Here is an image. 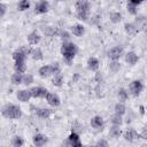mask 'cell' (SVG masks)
Instances as JSON below:
<instances>
[{
    "mask_svg": "<svg viewBox=\"0 0 147 147\" xmlns=\"http://www.w3.org/2000/svg\"><path fill=\"white\" fill-rule=\"evenodd\" d=\"M28 53H30L29 49H26L25 47H21L17 51H15L13 53V59L15 61V70L17 72L23 74L26 70V64H25V59L28 56Z\"/></svg>",
    "mask_w": 147,
    "mask_h": 147,
    "instance_id": "obj_1",
    "label": "cell"
},
{
    "mask_svg": "<svg viewBox=\"0 0 147 147\" xmlns=\"http://www.w3.org/2000/svg\"><path fill=\"white\" fill-rule=\"evenodd\" d=\"M61 54L63 56V60L68 64H70L77 54V46L71 41H63L61 46Z\"/></svg>",
    "mask_w": 147,
    "mask_h": 147,
    "instance_id": "obj_2",
    "label": "cell"
},
{
    "mask_svg": "<svg viewBox=\"0 0 147 147\" xmlns=\"http://www.w3.org/2000/svg\"><path fill=\"white\" fill-rule=\"evenodd\" d=\"M2 116L6 117V118H9V119H17L22 116V110L18 106L16 105H11V103H8L3 108H2V111H1Z\"/></svg>",
    "mask_w": 147,
    "mask_h": 147,
    "instance_id": "obj_3",
    "label": "cell"
},
{
    "mask_svg": "<svg viewBox=\"0 0 147 147\" xmlns=\"http://www.w3.org/2000/svg\"><path fill=\"white\" fill-rule=\"evenodd\" d=\"M77 17L82 21H87L90 14V2L87 0H78L76 2Z\"/></svg>",
    "mask_w": 147,
    "mask_h": 147,
    "instance_id": "obj_4",
    "label": "cell"
},
{
    "mask_svg": "<svg viewBox=\"0 0 147 147\" xmlns=\"http://www.w3.org/2000/svg\"><path fill=\"white\" fill-rule=\"evenodd\" d=\"M57 71H60L59 64H57V63H53V64H48V65L41 67V68L39 69L38 74H39L40 77L46 78V77H48V76H51V75H55Z\"/></svg>",
    "mask_w": 147,
    "mask_h": 147,
    "instance_id": "obj_5",
    "label": "cell"
},
{
    "mask_svg": "<svg viewBox=\"0 0 147 147\" xmlns=\"http://www.w3.org/2000/svg\"><path fill=\"white\" fill-rule=\"evenodd\" d=\"M142 91V83L140 80H133L129 85V92L133 96H138Z\"/></svg>",
    "mask_w": 147,
    "mask_h": 147,
    "instance_id": "obj_6",
    "label": "cell"
},
{
    "mask_svg": "<svg viewBox=\"0 0 147 147\" xmlns=\"http://www.w3.org/2000/svg\"><path fill=\"white\" fill-rule=\"evenodd\" d=\"M65 144L69 145V146H72V147H80V146H82V142H80V140H79L78 133L75 132V131H72V132L70 133V136L68 137V140H67Z\"/></svg>",
    "mask_w": 147,
    "mask_h": 147,
    "instance_id": "obj_7",
    "label": "cell"
},
{
    "mask_svg": "<svg viewBox=\"0 0 147 147\" xmlns=\"http://www.w3.org/2000/svg\"><path fill=\"white\" fill-rule=\"evenodd\" d=\"M123 54V48L121 46H115L108 52V57L113 61H117Z\"/></svg>",
    "mask_w": 147,
    "mask_h": 147,
    "instance_id": "obj_8",
    "label": "cell"
},
{
    "mask_svg": "<svg viewBox=\"0 0 147 147\" xmlns=\"http://www.w3.org/2000/svg\"><path fill=\"white\" fill-rule=\"evenodd\" d=\"M30 92L33 98H46V95L48 93V91L41 86H34L30 90Z\"/></svg>",
    "mask_w": 147,
    "mask_h": 147,
    "instance_id": "obj_9",
    "label": "cell"
},
{
    "mask_svg": "<svg viewBox=\"0 0 147 147\" xmlns=\"http://www.w3.org/2000/svg\"><path fill=\"white\" fill-rule=\"evenodd\" d=\"M49 9V3L46 1V0H40L39 2L36 3L34 6V11L37 14H44V13H47Z\"/></svg>",
    "mask_w": 147,
    "mask_h": 147,
    "instance_id": "obj_10",
    "label": "cell"
},
{
    "mask_svg": "<svg viewBox=\"0 0 147 147\" xmlns=\"http://www.w3.org/2000/svg\"><path fill=\"white\" fill-rule=\"evenodd\" d=\"M45 99H46V101L48 102V105H51L52 107H57V106L60 105V98H59V95L55 94V93L48 92Z\"/></svg>",
    "mask_w": 147,
    "mask_h": 147,
    "instance_id": "obj_11",
    "label": "cell"
},
{
    "mask_svg": "<svg viewBox=\"0 0 147 147\" xmlns=\"http://www.w3.org/2000/svg\"><path fill=\"white\" fill-rule=\"evenodd\" d=\"M139 137H140V136L138 134V132H137L136 130H133V129H129V130H126L125 133H124V139H125L126 141H130V142L137 140Z\"/></svg>",
    "mask_w": 147,
    "mask_h": 147,
    "instance_id": "obj_12",
    "label": "cell"
},
{
    "mask_svg": "<svg viewBox=\"0 0 147 147\" xmlns=\"http://www.w3.org/2000/svg\"><path fill=\"white\" fill-rule=\"evenodd\" d=\"M103 124H105V122H103V118H102L101 116H94V117H92V119H91V126H92L93 129L101 130V129L103 127Z\"/></svg>",
    "mask_w": 147,
    "mask_h": 147,
    "instance_id": "obj_13",
    "label": "cell"
},
{
    "mask_svg": "<svg viewBox=\"0 0 147 147\" xmlns=\"http://www.w3.org/2000/svg\"><path fill=\"white\" fill-rule=\"evenodd\" d=\"M46 142H47V137H46V136H44V134H41V133L34 134V137H33V145H34V146L41 147V146H44Z\"/></svg>",
    "mask_w": 147,
    "mask_h": 147,
    "instance_id": "obj_14",
    "label": "cell"
},
{
    "mask_svg": "<svg viewBox=\"0 0 147 147\" xmlns=\"http://www.w3.org/2000/svg\"><path fill=\"white\" fill-rule=\"evenodd\" d=\"M16 96H17V99H18L20 101H22V102H28L32 95H31L30 90H29V91H28V90H21V91L17 92Z\"/></svg>",
    "mask_w": 147,
    "mask_h": 147,
    "instance_id": "obj_15",
    "label": "cell"
},
{
    "mask_svg": "<svg viewBox=\"0 0 147 147\" xmlns=\"http://www.w3.org/2000/svg\"><path fill=\"white\" fill-rule=\"evenodd\" d=\"M52 114V110L51 109H47V108H37L36 109V115L40 118H48Z\"/></svg>",
    "mask_w": 147,
    "mask_h": 147,
    "instance_id": "obj_16",
    "label": "cell"
},
{
    "mask_svg": "<svg viewBox=\"0 0 147 147\" xmlns=\"http://www.w3.org/2000/svg\"><path fill=\"white\" fill-rule=\"evenodd\" d=\"M28 41L30 45H37L39 41H40V36L37 31H33L31 32L29 36H28Z\"/></svg>",
    "mask_w": 147,
    "mask_h": 147,
    "instance_id": "obj_17",
    "label": "cell"
},
{
    "mask_svg": "<svg viewBox=\"0 0 147 147\" xmlns=\"http://www.w3.org/2000/svg\"><path fill=\"white\" fill-rule=\"evenodd\" d=\"M125 61L130 64V65H134L138 62V55L134 52H129L125 55Z\"/></svg>",
    "mask_w": 147,
    "mask_h": 147,
    "instance_id": "obj_18",
    "label": "cell"
},
{
    "mask_svg": "<svg viewBox=\"0 0 147 147\" xmlns=\"http://www.w3.org/2000/svg\"><path fill=\"white\" fill-rule=\"evenodd\" d=\"M99 61H98V59H95V57H90L88 60H87V68L91 70V71H96L98 69H99Z\"/></svg>",
    "mask_w": 147,
    "mask_h": 147,
    "instance_id": "obj_19",
    "label": "cell"
},
{
    "mask_svg": "<svg viewBox=\"0 0 147 147\" xmlns=\"http://www.w3.org/2000/svg\"><path fill=\"white\" fill-rule=\"evenodd\" d=\"M71 32L74 33V36H76V37H80V36L84 34L85 29H84L83 25H80V24H76V25L71 26Z\"/></svg>",
    "mask_w": 147,
    "mask_h": 147,
    "instance_id": "obj_20",
    "label": "cell"
},
{
    "mask_svg": "<svg viewBox=\"0 0 147 147\" xmlns=\"http://www.w3.org/2000/svg\"><path fill=\"white\" fill-rule=\"evenodd\" d=\"M62 84H63V75L60 71H57L53 77V85L60 87V86H62Z\"/></svg>",
    "mask_w": 147,
    "mask_h": 147,
    "instance_id": "obj_21",
    "label": "cell"
},
{
    "mask_svg": "<svg viewBox=\"0 0 147 147\" xmlns=\"http://www.w3.org/2000/svg\"><path fill=\"white\" fill-rule=\"evenodd\" d=\"M109 136L111 137V138H118L119 136H121V129H119V125H114L113 124V126L110 127V130H109Z\"/></svg>",
    "mask_w": 147,
    "mask_h": 147,
    "instance_id": "obj_22",
    "label": "cell"
},
{
    "mask_svg": "<svg viewBox=\"0 0 147 147\" xmlns=\"http://www.w3.org/2000/svg\"><path fill=\"white\" fill-rule=\"evenodd\" d=\"M11 83L14 85H20L23 83V75L21 72H15L13 76H11Z\"/></svg>",
    "mask_w": 147,
    "mask_h": 147,
    "instance_id": "obj_23",
    "label": "cell"
},
{
    "mask_svg": "<svg viewBox=\"0 0 147 147\" xmlns=\"http://www.w3.org/2000/svg\"><path fill=\"white\" fill-rule=\"evenodd\" d=\"M30 54L32 55V59L33 60H41L42 59V52L39 47H36L30 51Z\"/></svg>",
    "mask_w": 147,
    "mask_h": 147,
    "instance_id": "obj_24",
    "label": "cell"
},
{
    "mask_svg": "<svg viewBox=\"0 0 147 147\" xmlns=\"http://www.w3.org/2000/svg\"><path fill=\"white\" fill-rule=\"evenodd\" d=\"M136 26L138 30H146L147 29V20L145 17H139L136 22Z\"/></svg>",
    "mask_w": 147,
    "mask_h": 147,
    "instance_id": "obj_25",
    "label": "cell"
},
{
    "mask_svg": "<svg viewBox=\"0 0 147 147\" xmlns=\"http://www.w3.org/2000/svg\"><path fill=\"white\" fill-rule=\"evenodd\" d=\"M125 31H126L129 34H134V33H137L138 28L136 26V24L129 23V24H125Z\"/></svg>",
    "mask_w": 147,
    "mask_h": 147,
    "instance_id": "obj_26",
    "label": "cell"
},
{
    "mask_svg": "<svg viewBox=\"0 0 147 147\" xmlns=\"http://www.w3.org/2000/svg\"><path fill=\"white\" fill-rule=\"evenodd\" d=\"M125 111H126V108H125V106H124L122 102H118V103L115 106V113H116V114L123 116V115L125 114Z\"/></svg>",
    "mask_w": 147,
    "mask_h": 147,
    "instance_id": "obj_27",
    "label": "cell"
},
{
    "mask_svg": "<svg viewBox=\"0 0 147 147\" xmlns=\"http://www.w3.org/2000/svg\"><path fill=\"white\" fill-rule=\"evenodd\" d=\"M110 122H111V124H114V125H121L122 122H123V121H122V115H118V114L115 113V115L111 116Z\"/></svg>",
    "mask_w": 147,
    "mask_h": 147,
    "instance_id": "obj_28",
    "label": "cell"
},
{
    "mask_svg": "<svg viewBox=\"0 0 147 147\" xmlns=\"http://www.w3.org/2000/svg\"><path fill=\"white\" fill-rule=\"evenodd\" d=\"M117 96H118V99H119V101H125V100L127 99V96H129V94H127V92H126V90H124V88H121V90H118V93H117Z\"/></svg>",
    "mask_w": 147,
    "mask_h": 147,
    "instance_id": "obj_29",
    "label": "cell"
},
{
    "mask_svg": "<svg viewBox=\"0 0 147 147\" xmlns=\"http://www.w3.org/2000/svg\"><path fill=\"white\" fill-rule=\"evenodd\" d=\"M11 145L14 147H21V146L24 145V141H23V139L21 137H14L13 140H11Z\"/></svg>",
    "mask_w": 147,
    "mask_h": 147,
    "instance_id": "obj_30",
    "label": "cell"
},
{
    "mask_svg": "<svg viewBox=\"0 0 147 147\" xmlns=\"http://www.w3.org/2000/svg\"><path fill=\"white\" fill-rule=\"evenodd\" d=\"M30 7V3H29V1L28 0H21L20 2H18V5H17V8L20 9V10H26L28 8Z\"/></svg>",
    "mask_w": 147,
    "mask_h": 147,
    "instance_id": "obj_31",
    "label": "cell"
},
{
    "mask_svg": "<svg viewBox=\"0 0 147 147\" xmlns=\"http://www.w3.org/2000/svg\"><path fill=\"white\" fill-rule=\"evenodd\" d=\"M33 83V76L31 74H26L23 75V84L24 85H30Z\"/></svg>",
    "mask_w": 147,
    "mask_h": 147,
    "instance_id": "obj_32",
    "label": "cell"
},
{
    "mask_svg": "<svg viewBox=\"0 0 147 147\" xmlns=\"http://www.w3.org/2000/svg\"><path fill=\"white\" fill-rule=\"evenodd\" d=\"M121 18H122V16H121V14L117 13V11H114V13L110 14V21H111L113 23H117V22H119Z\"/></svg>",
    "mask_w": 147,
    "mask_h": 147,
    "instance_id": "obj_33",
    "label": "cell"
},
{
    "mask_svg": "<svg viewBox=\"0 0 147 147\" xmlns=\"http://www.w3.org/2000/svg\"><path fill=\"white\" fill-rule=\"evenodd\" d=\"M127 11H129L130 14L134 15V14L137 13V5H134V3H131V2H129V5H127Z\"/></svg>",
    "mask_w": 147,
    "mask_h": 147,
    "instance_id": "obj_34",
    "label": "cell"
},
{
    "mask_svg": "<svg viewBox=\"0 0 147 147\" xmlns=\"http://www.w3.org/2000/svg\"><path fill=\"white\" fill-rule=\"evenodd\" d=\"M109 69L111 70V71H114V72H116L118 69H119V64L116 62V61H113L111 63H110V65H109Z\"/></svg>",
    "mask_w": 147,
    "mask_h": 147,
    "instance_id": "obj_35",
    "label": "cell"
},
{
    "mask_svg": "<svg viewBox=\"0 0 147 147\" xmlns=\"http://www.w3.org/2000/svg\"><path fill=\"white\" fill-rule=\"evenodd\" d=\"M6 10H7V6H6L5 3H0V16H1V17L5 16Z\"/></svg>",
    "mask_w": 147,
    "mask_h": 147,
    "instance_id": "obj_36",
    "label": "cell"
},
{
    "mask_svg": "<svg viewBox=\"0 0 147 147\" xmlns=\"http://www.w3.org/2000/svg\"><path fill=\"white\" fill-rule=\"evenodd\" d=\"M60 36H61V38H62L63 41H68V39L70 38V37H69V33H68L67 31H61V32H60Z\"/></svg>",
    "mask_w": 147,
    "mask_h": 147,
    "instance_id": "obj_37",
    "label": "cell"
},
{
    "mask_svg": "<svg viewBox=\"0 0 147 147\" xmlns=\"http://www.w3.org/2000/svg\"><path fill=\"white\" fill-rule=\"evenodd\" d=\"M96 146H108V142L105 141V140H99L96 142Z\"/></svg>",
    "mask_w": 147,
    "mask_h": 147,
    "instance_id": "obj_38",
    "label": "cell"
},
{
    "mask_svg": "<svg viewBox=\"0 0 147 147\" xmlns=\"http://www.w3.org/2000/svg\"><path fill=\"white\" fill-rule=\"evenodd\" d=\"M131 3H134V5H139L140 2H142L144 0H129Z\"/></svg>",
    "mask_w": 147,
    "mask_h": 147,
    "instance_id": "obj_39",
    "label": "cell"
},
{
    "mask_svg": "<svg viewBox=\"0 0 147 147\" xmlns=\"http://www.w3.org/2000/svg\"><path fill=\"white\" fill-rule=\"evenodd\" d=\"M78 77H79V76H78V75L76 74V75H75V77H72V80H74V82H76V80L78 79Z\"/></svg>",
    "mask_w": 147,
    "mask_h": 147,
    "instance_id": "obj_40",
    "label": "cell"
},
{
    "mask_svg": "<svg viewBox=\"0 0 147 147\" xmlns=\"http://www.w3.org/2000/svg\"><path fill=\"white\" fill-rule=\"evenodd\" d=\"M145 130H147V125H146V126H145Z\"/></svg>",
    "mask_w": 147,
    "mask_h": 147,
    "instance_id": "obj_41",
    "label": "cell"
}]
</instances>
